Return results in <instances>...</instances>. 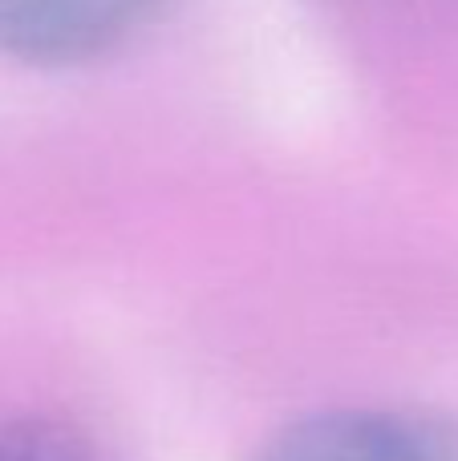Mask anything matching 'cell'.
Returning <instances> with one entry per match:
<instances>
[{
  "mask_svg": "<svg viewBox=\"0 0 458 461\" xmlns=\"http://www.w3.org/2000/svg\"><path fill=\"white\" fill-rule=\"evenodd\" d=\"M256 461H458V421L386 409H321L276 429Z\"/></svg>",
  "mask_w": 458,
  "mask_h": 461,
  "instance_id": "obj_1",
  "label": "cell"
},
{
  "mask_svg": "<svg viewBox=\"0 0 458 461\" xmlns=\"http://www.w3.org/2000/svg\"><path fill=\"white\" fill-rule=\"evenodd\" d=\"M162 0H0V53L24 65H81L118 49Z\"/></svg>",
  "mask_w": 458,
  "mask_h": 461,
  "instance_id": "obj_2",
  "label": "cell"
},
{
  "mask_svg": "<svg viewBox=\"0 0 458 461\" xmlns=\"http://www.w3.org/2000/svg\"><path fill=\"white\" fill-rule=\"evenodd\" d=\"M0 461H94L78 425L49 413L0 421Z\"/></svg>",
  "mask_w": 458,
  "mask_h": 461,
  "instance_id": "obj_3",
  "label": "cell"
}]
</instances>
